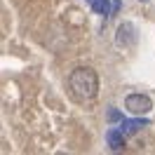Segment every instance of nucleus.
Returning <instances> with one entry per match:
<instances>
[{
  "mask_svg": "<svg viewBox=\"0 0 155 155\" xmlns=\"http://www.w3.org/2000/svg\"><path fill=\"white\" fill-rule=\"evenodd\" d=\"M136 40H139V35H136V26L132 24V21H122L120 26H117L115 31V45L122 49H129L136 45Z\"/></svg>",
  "mask_w": 155,
  "mask_h": 155,
  "instance_id": "7ed1b4c3",
  "label": "nucleus"
},
{
  "mask_svg": "<svg viewBox=\"0 0 155 155\" xmlns=\"http://www.w3.org/2000/svg\"><path fill=\"white\" fill-rule=\"evenodd\" d=\"M106 141H108V146H110V150H115V153L125 148V134L120 132V127H117V129H108Z\"/></svg>",
  "mask_w": 155,
  "mask_h": 155,
  "instance_id": "39448f33",
  "label": "nucleus"
},
{
  "mask_svg": "<svg viewBox=\"0 0 155 155\" xmlns=\"http://www.w3.org/2000/svg\"><path fill=\"white\" fill-rule=\"evenodd\" d=\"M125 108L132 115H148L153 110V99L148 97V94L134 92V94H127L125 97Z\"/></svg>",
  "mask_w": 155,
  "mask_h": 155,
  "instance_id": "f03ea898",
  "label": "nucleus"
},
{
  "mask_svg": "<svg viewBox=\"0 0 155 155\" xmlns=\"http://www.w3.org/2000/svg\"><path fill=\"white\" fill-rule=\"evenodd\" d=\"M146 125H148V120H141V115H136V120H120V132L125 136H132Z\"/></svg>",
  "mask_w": 155,
  "mask_h": 155,
  "instance_id": "20e7f679",
  "label": "nucleus"
},
{
  "mask_svg": "<svg viewBox=\"0 0 155 155\" xmlns=\"http://www.w3.org/2000/svg\"><path fill=\"white\" fill-rule=\"evenodd\" d=\"M108 120H110V122H115V120H125V117L120 115L115 108H110V110H108Z\"/></svg>",
  "mask_w": 155,
  "mask_h": 155,
  "instance_id": "423d86ee",
  "label": "nucleus"
},
{
  "mask_svg": "<svg viewBox=\"0 0 155 155\" xmlns=\"http://www.w3.org/2000/svg\"><path fill=\"white\" fill-rule=\"evenodd\" d=\"M66 85H68V94L75 99L78 104L94 101L99 94V75H97V71L89 66L73 68L66 80Z\"/></svg>",
  "mask_w": 155,
  "mask_h": 155,
  "instance_id": "f257e3e1",
  "label": "nucleus"
}]
</instances>
